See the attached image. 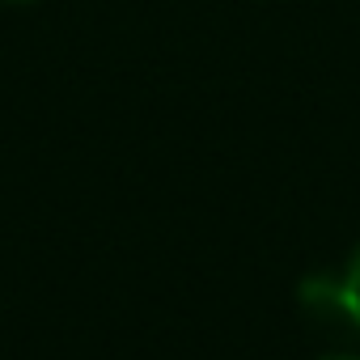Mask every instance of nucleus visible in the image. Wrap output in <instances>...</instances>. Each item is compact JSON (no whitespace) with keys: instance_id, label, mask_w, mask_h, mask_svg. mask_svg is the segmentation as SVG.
<instances>
[{"instance_id":"1","label":"nucleus","mask_w":360,"mask_h":360,"mask_svg":"<svg viewBox=\"0 0 360 360\" xmlns=\"http://www.w3.org/2000/svg\"><path fill=\"white\" fill-rule=\"evenodd\" d=\"M297 301H301L305 318H314L318 326H326V330H356L352 305H347V292H343V276H330V271L305 276L297 284Z\"/></svg>"},{"instance_id":"2","label":"nucleus","mask_w":360,"mask_h":360,"mask_svg":"<svg viewBox=\"0 0 360 360\" xmlns=\"http://www.w3.org/2000/svg\"><path fill=\"white\" fill-rule=\"evenodd\" d=\"M343 292H347V305H352V322L360 330V246L352 250V259L343 267Z\"/></svg>"},{"instance_id":"3","label":"nucleus","mask_w":360,"mask_h":360,"mask_svg":"<svg viewBox=\"0 0 360 360\" xmlns=\"http://www.w3.org/2000/svg\"><path fill=\"white\" fill-rule=\"evenodd\" d=\"M322 360H360L356 352H330V356H322Z\"/></svg>"},{"instance_id":"4","label":"nucleus","mask_w":360,"mask_h":360,"mask_svg":"<svg viewBox=\"0 0 360 360\" xmlns=\"http://www.w3.org/2000/svg\"><path fill=\"white\" fill-rule=\"evenodd\" d=\"M13 5H22V0H13Z\"/></svg>"}]
</instances>
